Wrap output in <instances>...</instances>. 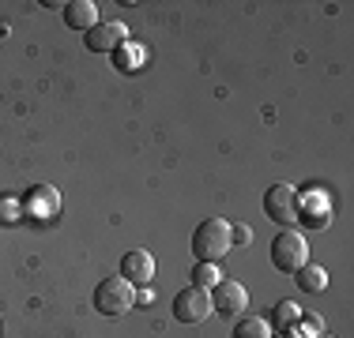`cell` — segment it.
Returning a JSON list of instances; mask_svg holds the SVG:
<instances>
[{
	"label": "cell",
	"mask_w": 354,
	"mask_h": 338,
	"mask_svg": "<svg viewBox=\"0 0 354 338\" xmlns=\"http://www.w3.org/2000/svg\"><path fill=\"white\" fill-rule=\"evenodd\" d=\"M230 248V222L226 218H204L192 230V256L196 264H218Z\"/></svg>",
	"instance_id": "obj_1"
},
{
	"label": "cell",
	"mask_w": 354,
	"mask_h": 338,
	"mask_svg": "<svg viewBox=\"0 0 354 338\" xmlns=\"http://www.w3.org/2000/svg\"><path fill=\"white\" fill-rule=\"evenodd\" d=\"M91 301H95V308L102 312V316H124L129 308H136V290H132L121 275L102 278V282L95 286V297Z\"/></svg>",
	"instance_id": "obj_2"
},
{
	"label": "cell",
	"mask_w": 354,
	"mask_h": 338,
	"mask_svg": "<svg viewBox=\"0 0 354 338\" xmlns=\"http://www.w3.org/2000/svg\"><path fill=\"white\" fill-rule=\"evenodd\" d=\"M272 264H275V270H283V275H298V270L309 264V244H306V237L294 233V230H283V233L272 241Z\"/></svg>",
	"instance_id": "obj_3"
},
{
	"label": "cell",
	"mask_w": 354,
	"mask_h": 338,
	"mask_svg": "<svg viewBox=\"0 0 354 338\" xmlns=\"http://www.w3.org/2000/svg\"><path fill=\"white\" fill-rule=\"evenodd\" d=\"M264 210L268 218H272L275 226H283V230H290V226H298V188L294 184H272V188L264 192Z\"/></svg>",
	"instance_id": "obj_4"
},
{
	"label": "cell",
	"mask_w": 354,
	"mask_h": 338,
	"mask_svg": "<svg viewBox=\"0 0 354 338\" xmlns=\"http://www.w3.org/2000/svg\"><path fill=\"white\" fill-rule=\"evenodd\" d=\"M57 215H61V192L53 184H30V192L23 196V218L49 226Z\"/></svg>",
	"instance_id": "obj_5"
},
{
	"label": "cell",
	"mask_w": 354,
	"mask_h": 338,
	"mask_svg": "<svg viewBox=\"0 0 354 338\" xmlns=\"http://www.w3.org/2000/svg\"><path fill=\"white\" fill-rule=\"evenodd\" d=\"M174 316L181 319V324H204V319L212 316V293L200 290V286H185L174 297Z\"/></svg>",
	"instance_id": "obj_6"
},
{
	"label": "cell",
	"mask_w": 354,
	"mask_h": 338,
	"mask_svg": "<svg viewBox=\"0 0 354 338\" xmlns=\"http://www.w3.org/2000/svg\"><path fill=\"white\" fill-rule=\"evenodd\" d=\"M212 308H215L223 319H238V316H245V308H249V293H245V286L234 282V278H223V282H218L215 290H212Z\"/></svg>",
	"instance_id": "obj_7"
},
{
	"label": "cell",
	"mask_w": 354,
	"mask_h": 338,
	"mask_svg": "<svg viewBox=\"0 0 354 338\" xmlns=\"http://www.w3.org/2000/svg\"><path fill=\"white\" fill-rule=\"evenodd\" d=\"M121 278L132 286V290H143V286H151V278H155V256H151L147 248H132L121 256Z\"/></svg>",
	"instance_id": "obj_8"
},
{
	"label": "cell",
	"mask_w": 354,
	"mask_h": 338,
	"mask_svg": "<svg viewBox=\"0 0 354 338\" xmlns=\"http://www.w3.org/2000/svg\"><path fill=\"white\" fill-rule=\"evenodd\" d=\"M87 49L91 53H113L117 46H124L129 41V27H124L121 19H98L95 30H87Z\"/></svg>",
	"instance_id": "obj_9"
},
{
	"label": "cell",
	"mask_w": 354,
	"mask_h": 338,
	"mask_svg": "<svg viewBox=\"0 0 354 338\" xmlns=\"http://www.w3.org/2000/svg\"><path fill=\"white\" fill-rule=\"evenodd\" d=\"M328 218H332V199L324 192H309V196H298V222L306 230H324Z\"/></svg>",
	"instance_id": "obj_10"
},
{
	"label": "cell",
	"mask_w": 354,
	"mask_h": 338,
	"mask_svg": "<svg viewBox=\"0 0 354 338\" xmlns=\"http://www.w3.org/2000/svg\"><path fill=\"white\" fill-rule=\"evenodd\" d=\"M61 15H64V23H68L72 30H80V34L98 27V4L95 0H68V4L61 8Z\"/></svg>",
	"instance_id": "obj_11"
},
{
	"label": "cell",
	"mask_w": 354,
	"mask_h": 338,
	"mask_svg": "<svg viewBox=\"0 0 354 338\" xmlns=\"http://www.w3.org/2000/svg\"><path fill=\"white\" fill-rule=\"evenodd\" d=\"M109 57H113L117 72H129L132 75V72H140V68H143V61H147V49H143L140 41H124V46H117Z\"/></svg>",
	"instance_id": "obj_12"
},
{
	"label": "cell",
	"mask_w": 354,
	"mask_h": 338,
	"mask_svg": "<svg viewBox=\"0 0 354 338\" xmlns=\"http://www.w3.org/2000/svg\"><path fill=\"white\" fill-rule=\"evenodd\" d=\"M283 335H286V338H317V335H324V324H320L317 312H306V308H301L298 319H294V324L286 327Z\"/></svg>",
	"instance_id": "obj_13"
},
{
	"label": "cell",
	"mask_w": 354,
	"mask_h": 338,
	"mask_svg": "<svg viewBox=\"0 0 354 338\" xmlns=\"http://www.w3.org/2000/svg\"><path fill=\"white\" fill-rule=\"evenodd\" d=\"M294 282L301 286V293H324L328 290V270L324 267H317V264H306L298 270V278Z\"/></svg>",
	"instance_id": "obj_14"
},
{
	"label": "cell",
	"mask_w": 354,
	"mask_h": 338,
	"mask_svg": "<svg viewBox=\"0 0 354 338\" xmlns=\"http://www.w3.org/2000/svg\"><path fill=\"white\" fill-rule=\"evenodd\" d=\"M230 338H272V327H268V319H260V316H238L234 319V335Z\"/></svg>",
	"instance_id": "obj_15"
},
{
	"label": "cell",
	"mask_w": 354,
	"mask_h": 338,
	"mask_svg": "<svg viewBox=\"0 0 354 338\" xmlns=\"http://www.w3.org/2000/svg\"><path fill=\"white\" fill-rule=\"evenodd\" d=\"M223 278L226 275L218 270V264H196V267H192V286H200V290H207V293H212Z\"/></svg>",
	"instance_id": "obj_16"
},
{
	"label": "cell",
	"mask_w": 354,
	"mask_h": 338,
	"mask_svg": "<svg viewBox=\"0 0 354 338\" xmlns=\"http://www.w3.org/2000/svg\"><path fill=\"white\" fill-rule=\"evenodd\" d=\"M298 312H301V308H298L294 301H279V304L272 308V324H268V327H272L275 335H283L286 327H290L294 319H298Z\"/></svg>",
	"instance_id": "obj_17"
},
{
	"label": "cell",
	"mask_w": 354,
	"mask_h": 338,
	"mask_svg": "<svg viewBox=\"0 0 354 338\" xmlns=\"http://www.w3.org/2000/svg\"><path fill=\"white\" fill-rule=\"evenodd\" d=\"M23 222V199L0 196V226H19Z\"/></svg>",
	"instance_id": "obj_18"
},
{
	"label": "cell",
	"mask_w": 354,
	"mask_h": 338,
	"mask_svg": "<svg viewBox=\"0 0 354 338\" xmlns=\"http://www.w3.org/2000/svg\"><path fill=\"white\" fill-rule=\"evenodd\" d=\"M252 244V230L249 226H230V248H245Z\"/></svg>",
	"instance_id": "obj_19"
},
{
	"label": "cell",
	"mask_w": 354,
	"mask_h": 338,
	"mask_svg": "<svg viewBox=\"0 0 354 338\" xmlns=\"http://www.w3.org/2000/svg\"><path fill=\"white\" fill-rule=\"evenodd\" d=\"M147 301H155V290L143 286V290H136V304H147Z\"/></svg>",
	"instance_id": "obj_20"
},
{
	"label": "cell",
	"mask_w": 354,
	"mask_h": 338,
	"mask_svg": "<svg viewBox=\"0 0 354 338\" xmlns=\"http://www.w3.org/2000/svg\"><path fill=\"white\" fill-rule=\"evenodd\" d=\"M317 338H335V335H317Z\"/></svg>",
	"instance_id": "obj_21"
},
{
	"label": "cell",
	"mask_w": 354,
	"mask_h": 338,
	"mask_svg": "<svg viewBox=\"0 0 354 338\" xmlns=\"http://www.w3.org/2000/svg\"><path fill=\"white\" fill-rule=\"evenodd\" d=\"M272 338H286V335H275V331H272Z\"/></svg>",
	"instance_id": "obj_22"
}]
</instances>
